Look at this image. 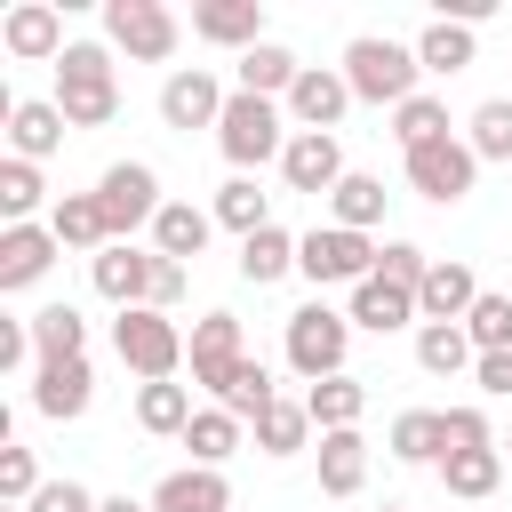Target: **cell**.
<instances>
[{
  "label": "cell",
  "mask_w": 512,
  "mask_h": 512,
  "mask_svg": "<svg viewBox=\"0 0 512 512\" xmlns=\"http://www.w3.org/2000/svg\"><path fill=\"white\" fill-rule=\"evenodd\" d=\"M144 304H152V312H176V304H184V264L160 256V248H152V296H144Z\"/></svg>",
  "instance_id": "obj_47"
},
{
  "label": "cell",
  "mask_w": 512,
  "mask_h": 512,
  "mask_svg": "<svg viewBox=\"0 0 512 512\" xmlns=\"http://www.w3.org/2000/svg\"><path fill=\"white\" fill-rule=\"evenodd\" d=\"M48 480H40V464H32V448H0V496L8 504H32Z\"/></svg>",
  "instance_id": "obj_44"
},
{
  "label": "cell",
  "mask_w": 512,
  "mask_h": 512,
  "mask_svg": "<svg viewBox=\"0 0 512 512\" xmlns=\"http://www.w3.org/2000/svg\"><path fill=\"white\" fill-rule=\"evenodd\" d=\"M88 280H96V296H104V304L136 312V304L152 296V248H136V240H112L104 256H88Z\"/></svg>",
  "instance_id": "obj_16"
},
{
  "label": "cell",
  "mask_w": 512,
  "mask_h": 512,
  "mask_svg": "<svg viewBox=\"0 0 512 512\" xmlns=\"http://www.w3.org/2000/svg\"><path fill=\"white\" fill-rule=\"evenodd\" d=\"M64 136H72V120L56 112V96H16L8 104V160H48V152H64Z\"/></svg>",
  "instance_id": "obj_15"
},
{
  "label": "cell",
  "mask_w": 512,
  "mask_h": 512,
  "mask_svg": "<svg viewBox=\"0 0 512 512\" xmlns=\"http://www.w3.org/2000/svg\"><path fill=\"white\" fill-rule=\"evenodd\" d=\"M384 200H392L384 176H360V168H352V176L328 192V216H336L344 232H376V224H384Z\"/></svg>",
  "instance_id": "obj_33"
},
{
  "label": "cell",
  "mask_w": 512,
  "mask_h": 512,
  "mask_svg": "<svg viewBox=\"0 0 512 512\" xmlns=\"http://www.w3.org/2000/svg\"><path fill=\"white\" fill-rule=\"evenodd\" d=\"M464 144H472L480 160H512V96H488V104L472 112V128H464Z\"/></svg>",
  "instance_id": "obj_42"
},
{
  "label": "cell",
  "mask_w": 512,
  "mask_h": 512,
  "mask_svg": "<svg viewBox=\"0 0 512 512\" xmlns=\"http://www.w3.org/2000/svg\"><path fill=\"white\" fill-rule=\"evenodd\" d=\"M280 112H288V128H304V136H336V120L352 112V80H344V64H304L296 88L280 96Z\"/></svg>",
  "instance_id": "obj_10"
},
{
  "label": "cell",
  "mask_w": 512,
  "mask_h": 512,
  "mask_svg": "<svg viewBox=\"0 0 512 512\" xmlns=\"http://www.w3.org/2000/svg\"><path fill=\"white\" fill-rule=\"evenodd\" d=\"M344 176H352V168H344V144H336V136H304V128L288 136V152H280V184H288V192L328 200Z\"/></svg>",
  "instance_id": "obj_13"
},
{
  "label": "cell",
  "mask_w": 512,
  "mask_h": 512,
  "mask_svg": "<svg viewBox=\"0 0 512 512\" xmlns=\"http://www.w3.org/2000/svg\"><path fill=\"white\" fill-rule=\"evenodd\" d=\"M416 64L424 72H464V64H480V40H472V24H448V16H432L424 32H416Z\"/></svg>",
  "instance_id": "obj_26"
},
{
  "label": "cell",
  "mask_w": 512,
  "mask_h": 512,
  "mask_svg": "<svg viewBox=\"0 0 512 512\" xmlns=\"http://www.w3.org/2000/svg\"><path fill=\"white\" fill-rule=\"evenodd\" d=\"M400 168H408V184H416L432 208H456V200L480 184V152H472L464 136H432V144L400 152Z\"/></svg>",
  "instance_id": "obj_8"
},
{
  "label": "cell",
  "mask_w": 512,
  "mask_h": 512,
  "mask_svg": "<svg viewBox=\"0 0 512 512\" xmlns=\"http://www.w3.org/2000/svg\"><path fill=\"white\" fill-rule=\"evenodd\" d=\"M144 504H152V512H232V480L208 472V464H184V472H168Z\"/></svg>",
  "instance_id": "obj_22"
},
{
  "label": "cell",
  "mask_w": 512,
  "mask_h": 512,
  "mask_svg": "<svg viewBox=\"0 0 512 512\" xmlns=\"http://www.w3.org/2000/svg\"><path fill=\"white\" fill-rule=\"evenodd\" d=\"M504 448H512V440H504Z\"/></svg>",
  "instance_id": "obj_52"
},
{
  "label": "cell",
  "mask_w": 512,
  "mask_h": 512,
  "mask_svg": "<svg viewBox=\"0 0 512 512\" xmlns=\"http://www.w3.org/2000/svg\"><path fill=\"white\" fill-rule=\"evenodd\" d=\"M288 112L272 104V96H240L232 88V104H224V120H216V144H224V160H232V176H248V168H264V160H280L288 152Z\"/></svg>",
  "instance_id": "obj_3"
},
{
  "label": "cell",
  "mask_w": 512,
  "mask_h": 512,
  "mask_svg": "<svg viewBox=\"0 0 512 512\" xmlns=\"http://www.w3.org/2000/svg\"><path fill=\"white\" fill-rule=\"evenodd\" d=\"M232 72H240V96H272V104H280V96L296 88V72H304V64H296L280 40H256V48H248Z\"/></svg>",
  "instance_id": "obj_27"
},
{
  "label": "cell",
  "mask_w": 512,
  "mask_h": 512,
  "mask_svg": "<svg viewBox=\"0 0 512 512\" xmlns=\"http://www.w3.org/2000/svg\"><path fill=\"white\" fill-rule=\"evenodd\" d=\"M312 432H320V424H312V408H304V400H272V408L256 416V448H264V456H296Z\"/></svg>",
  "instance_id": "obj_38"
},
{
  "label": "cell",
  "mask_w": 512,
  "mask_h": 512,
  "mask_svg": "<svg viewBox=\"0 0 512 512\" xmlns=\"http://www.w3.org/2000/svg\"><path fill=\"white\" fill-rule=\"evenodd\" d=\"M392 136H400V152H416V144L448 136V104H440V96H408V104L392 112Z\"/></svg>",
  "instance_id": "obj_43"
},
{
  "label": "cell",
  "mask_w": 512,
  "mask_h": 512,
  "mask_svg": "<svg viewBox=\"0 0 512 512\" xmlns=\"http://www.w3.org/2000/svg\"><path fill=\"white\" fill-rule=\"evenodd\" d=\"M56 256H64V240H56L48 224H8V232H0V296L32 288V280H40Z\"/></svg>",
  "instance_id": "obj_19"
},
{
  "label": "cell",
  "mask_w": 512,
  "mask_h": 512,
  "mask_svg": "<svg viewBox=\"0 0 512 512\" xmlns=\"http://www.w3.org/2000/svg\"><path fill=\"white\" fill-rule=\"evenodd\" d=\"M40 200H48L40 168H32V160H0V216H8V224H32ZM48 208H56V200H48Z\"/></svg>",
  "instance_id": "obj_40"
},
{
  "label": "cell",
  "mask_w": 512,
  "mask_h": 512,
  "mask_svg": "<svg viewBox=\"0 0 512 512\" xmlns=\"http://www.w3.org/2000/svg\"><path fill=\"white\" fill-rule=\"evenodd\" d=\"M240 432H248V424H240L232 408H200V416L184 424V448H192V464H208V472H224V456L240 448Z\"/></svg>",
  "instance_id": "obj_36"
},
{
  "label": "cell",
  "mask_w": 512,
  "mask_h": 512,
  "mask_svg": "<svg viewBox=\"0 0 512 512\" xmlns=\"http://www.w3.org/2000/svg\"><path fill=\"white\" fill-rule=\"evenodd\" d=\"M344 320L352 328H368V336H392V328H424V312H416V288H400V280H384V272H368L360 288H352V304H344Z\"/></svg>",
  "instance_id": "obj_17"
},
{
  "label": "cell",
  "mask_w": 512,
  "mask_h": 512,
  "mask_svg": "<svg viewBox=\"0 0 512 512\" xmlns=\"http://www.w3.org/2000/svg\"><path fill=\"white\" fill-rule=\"evenodd\" d=\"M280 344H288V368H296L304 384H320V376H344L352 320H344V312H328V304L312 296V304H296V312H288V336H280Z\"/></svg>",
  "instance_id": "obj_6"
},
{
  "label": "cell",
  "mask_w": 512,
  "mask_h": 512,
  "mask_svg": "<svg viewBox=\"0 0 512 512\" xmlns=\"http://www.w3.org/2000/svg\"><path fill=\"white\" fill-rule=\"evenodd\" d=\"M464 336H472V352H512V296L480 288V304L464 312Z\"/></svg>",
  "instance_id": "obj_41"
},
{
  "label": "cell",
  "mask_w": 512,
  "mask_h": 512,
  "mask_svg": "<svg viewBox=\"0 0 512 512\" xmlns=\"http://www.w3.org/2000/svg\"><path fill=\"white\" fill-rule=\"evenodd\" d=\"M376 272H384V280H400V288H424V272H432V256H424L416 240H384V256H376Z\"/></svg>",
  "instance_id": "obj_45"
},
{
  "label": "cell",
  "mask_w": 512,
  "mask_h": 512,
  "mask_svg": "<svg viewBox=\"0 0 512 512\" xmlns=\"http://www.w3.org/2000/svg\"><path fill=\"white\" fill-rule=\"evenodd\" d=\"M272 400H280V392H272V368H264V360H240V368H232V384L216 392V408H232L240 424H256Z\"/></svg>",
  "instance_id": "obj_39"
},
{
  "label": "cell",
  "mask_w": 512,
  "mask_h": 512,
  "mask_svg": "<svg viewBox=\"0 0 512 512\" xmlns=\"http://www.w3.org/2000/svg\"><path fill=\"white\" fill-rule=\"evenodd\" d=\"M96 208H104V224H112V240H128L136 224H160V176L144 168V160H112L104 176H96Z\"/></svg>",
  "instance_id": "obj_9"
},
{
  "label": "cell",
  "mask_w": 512,
  "mask_h": 512,
  "mask_svg": "<svg viewBox=\"0 0 512 512\" xmlns=\"http://www.w3.org/2000/svg\"><path fill=\"white\" fill-rule=\"evenodd\" d=\"M104 40L128 56V64H168L184 24L160 8V0H104Z\"/></svg>",
  "instance_id": "obj_7"
},
{
  "label": "cell",
  "mask_w": 512,
  "mask_h": 512,
  "mask_svg": "<svg viewBox=\"0 0 512 512\" xmlns=\"http://www.w3.org/2000/svg\"><path fill=\"white\" fill-rule=\"evenodd\" d=\"M32 352H40V368L48 360H88V320L72 304H40L32 312Z\"/></svg>",
  "instance_id": "obj_29"
},
{
  "label": "cell",
  "mask_w": 512,
  "mask_h": 512,
  "mask_svg": "<svg viewBox=\"0 0 512 512\" xmlns=\"http://www.w3.org/2000/svg\"><path fill=\"white\" fill-rule=\"evenodd\" d=\"M96 504H104V496H88L80 480H48V488H40L24 512H96Z\"/></svg>",
  "instance_id": "obj_48"
},
{
  "label": "cell",
  "mask_w": 512,
  "mask_h": 512,
  "mask_svg": "<svg viewBox=\"0 0 512 512\" xmlns=\"http://www.w3.org/2000/svg\"><path fill=\"white\" fill-rule=\"evenodd\" d=\"M344 80H352V104H408V96H424L416 80H424V64H416V48H400V40H384V32H360L352 48H344Z\"/></svg>",
  "instance_id": "obj_2"
},
{
  "label": "cell",
  "mask_w": 512,
  "mask_h": 512,
  "mask_svg": "<svg viewBox=\"0 0 512 512\" xmlns=\"http://www.w3.org/2000/svg\"><path fill=\"white\" fill-rule=\"evenodd\" d=\"M96 512H152V504H136V496H104Z\"/></svg>",
  "instance_id": "obj_50"
},
{
  "label": "cell",
  "mask_w": 512,
  "mask_h": 512,
  "mask_svg": "<svg viewBox=\"0 0 512 512\" xmlns=\"http://www.w3.org/2000/svg\"><path fill=\"white\" fill-rule=\"evenodd\" d=\"M0 48L24 56V64H56L72 40H64V16H56L48 0H16V8L0 16Z\"/></svg>",
  "instance_id": "obj_14"
},
{
  "label": "cell",
  "mask_w": 512,
  "mask_h": 512,
  "mask_svg": "<svg viewBox=\"0 0 512 512\" xmlns=\"http://www.w3.org/2000/svg\"><path fill=\"white\" fill-rule=\"evenodd\" d=\"M472 384L504 400V392H512V352H480V360H472Z\"/></svg>",
  "instance_id": "obj_49"
},
{
  "label": "cell",
  "mask_w": 512,
  "mask_h": 512,
  "mask_svg": "<svg viewBox=\"0 0 512 512\" xmlns=\"http://www.w3.org/2000/svg\"><path fill=\"white\" fill-rule=\"evenodd\" d=\"M184 344H192V336H184L168 312H152V304H136V312L112 320V352H120V368H136L144 384H176Z\"/></svg>",
  "instance_id": "obj_4"
},
{
  "label": "cell",
  "mask_w": 512,
  "mask_h": 512,
  "mask_svg": "<svg viewBox=\"0 0 512 512\" xmlns=\"http://www.w3.org/2000/svg\"><path fill=\"white\" fill-rule=\"evenodd\" d=\"M184 360H192V384H200V392H224V384H232V368L248 360V344H240V320H232V312H200V320H192V344H184Z\"/></svg>",
  "instance_id": "obj_11"
},
{
  "label": "cell",
  "mask_w": 512,
  "mask_h": 512,
  "mask_svg": "<svg viewBox=\"0 0 512 512\" xmlns=\"http://www.w3.org/2000/svg\"><path fill=\"white\" fill-rule=\"evenodd\" d=\"M88 400H96V368H88V360H48V368H32V408H40L48 424L88 416Z\"/></svg>",
  "instance_id": "obj_18"
},
{
  "label": "cell",
  "mask_w": 512,
  "mask_h": 512,
  "mask_svg": "<svg viewBox=\"0 0 512 512\" xmlns=\"http://www.w3.org/2000/svg\"><path fill=\"white\" fill-rule=\"evenodd\" d=\"M56 112L72 128H104L120 112V80H112V48L104 40H72L56 56Z\"/></svg>",
  "instance_id": "obj_1"
},
{
  "label": "cell",
  "mask_w": 512,
  "mask_h": 512,
  "mask_svg": "<svg viewBox=\"0 0 512 512\" xmlns=\"http://www.w3.org/2000/svg\"><path fill=\"white\" fill-rule=\"evenodd\" d=\"M48 232L64 240V248H112V224H104V208H96V192H64L56 208H48Z\"/></svg>",
  "instance_id": "obj_28"
},
{
  "label": "cell",
  "mask_w": 512,
  "mask_h": 512,
  "mask_svg": "<svg viewBox=\"0 0 512 512\" xmlns=\"http://www.w3.org/2000/svg\"><path fill=\"white\" fill-rule=\"evenodd\" d=\"M480 304V272L464 264V256H432V272H424V288H416V312L424 320H464Z\"/></svg>",
  "instance_id": "obj_21"
},
{
  "label": "cell",
  "mask_w": 512,
  "mask_h": 512,
  "mask_svg": "<svg viewBox=\"0 0 512 512\" xmlns=\"http://www.w3.org/2000/svg\"><path fill=\"white\" fill-rule=\"evenodd\" d=\"M280 272H296V232H280V224H264V232H248V240H240V280H256V288H272Z\"/></svg>",
  "instance_id": "obj_35"
},
{
  "label": "cell",
  "mask_w": 512,
  "mask_h": 512,
  "mask_svg": "<svg viewBox=\"0 0 512 512\" xmlns=\"http://www.w3.org/2000/svg\"><path fill=\"white\" fill-rule=\"evenodd\" d=\"M360 480H368V440L320 432V496H360Z\"/></svg>",
  "instance_id": "obj_32"
},
{
  "label": "cell",
  "mask_w": 512,
  "mask_h": 512,
  "mask_svg": "<svg viewBox=\"0 0 512 512\" xmlns=\"http://www.w3.org/2000/svg\"><path fill=\"white\" fill-rule=\"evenodd\" d=\"M376 240L368 232H344V224H312L304 240H296V272L312 280V288H360L368 272H376Z\"/></svg>",
  "instance_id": "obj_5"
},
{
  "label": "cell",
  "mask_w": 512,
  "mask_h": 512,
  "mask_svg": "<svg viewBox=\"0 0 512 512\" xmlns=\"http://www.w3.org/2000/svg\"><path fill=\"white\" fill-rule=\"evenodd\" d=\"M496 480H504V456H496V448H448V456H440V488H448L456 504L496 496Z\"/></svg>",
  "instance_id": "obj_25"
},
{
  "label": "cell",
  "mask_w": 512,
  "mask_h": 512,
  "mask_svg": "<svg viewBox=\"0 0 512 512\" xmlns=\"http://www.w3.org/2000/svg\"><path fill=\"white\" fill-rule=\"evenodd\" d=\"M384 448H392L400 464H440V456H448V424H440V408H400Z\"/></svg>",
  "instance_id": "obj_31"
},
{
  "label": "cell",
  "mask_w": 512,
  "mask_h": 512,
  "mask_svg": "<svg viewBox=\"0 0 512 512\" xmlns=\"http://www.w3.org/2000/svg\"><path fill=\"white\" fill-rule=\"evenodd\" d=\"M440 424H448V448H496L488 408H440Z\"/></svg>",
  "instance_id": "obj_46"
},
{
  "label": "cell",
  "mask_w": 512,
  "mask_h": 512,
  "mask_svg": "<svg viewBox=\"0 0 512 512\" xmlns=\"http://www.w3.org/2000/svg\"><path fill=\"white\" fill-rule=\"evenodd\" d=\"M192 416H200V408H192V384H136V424H144L152 440H184Z\"/></svg>",
  "instance_id": "obj_30"
},
{
  "label": "cell",
  "mask_w": 512,
  "mask_h": 512,
  "mask_svg": "<svg viewBox=\"0 0 512 512\" xmlns=\"http://www.w3.org/2000/svg\"><path fill=\"white\" fill-rule=\"evenodd\" d=\"M304 408H312L320 432H360V416H368V384H360V376H320V384H304Z\"/></svg>",
  "instance_id": "obj_23"
},
{
  "label": "cell",
  "mask_w": 512,
  "mask_h": 512,
  "mask_svg": "<svg viewBox=\"0 0 512 512\" xmlns=\"http://www.w3.org/2000/svg\"><path fill=\"white\" fill-rule=\"evenodd\" d=\"M224 104H232V96H224V88H216V72H200V64H176V72L160 80V120H168V128H184V136H192V128H216V120H224Z\"/></svg>",
  "instance_id": "obj_12"
},
{
  "label": "cell",
  "mask_w": 512,
  "mask_h": 512,
  "mask_svg": "<svg viewBox=\"0 0 512 512\" xmlns=\"http://www.w3.org/2000/svg\"><path fill=\"white\" fill-rule=\"evenodd\" d=\"M384 512H408V504H384Z\"/></svg>",
  "instance_id": "obj_51"
},
{
  "label": "cell",
  "mask_w": 512,
  "mask_h": 512,
  "mask_svg": "<svg viewBox=\"0 0 512 512\" xmlns=\"http://www.w3.org/2000/svg\"><path fill=\"white\" fill-rule=\"evenodd\" d=\"M480 352H472V336H464V320H424L416 328V368L424 376H456V368H472Z\"/></svg>",
  "instance_id": "obj_34"
},
{
  "label": "cell",
  "mask_w": 512,
  "mask_h": 512,
  "mask_svg": "<svg viewBox=\"0 0 512 512\" xmlns=\"http://www.w3.org/2000/svg\"><path fill=\"white\" fill-rule=\"evenodd\" d=\"M192 32H200L208 48L248 56V48L264 40V0H200V8H192Z\"/></svg>",
  "instance_id": "obj_20"
},
{
  "label": "cell",
  "mask_w": 512,
  "mask_h": 512,
  "mask_svg": "<svg viewBox=\"0 0 512 512\" xmlns=\"http://www.w3.org/2000/svg\"><path fill=\"white\" fill-rule=\"evenodd\" d=\"M208 232H216V208L168 200V208H160V224H152V248H160V256H176V264H192V256L208 248Z\"/></svg>",
  "instance_id": "obj_24"
},
{
  "label": "cell",
  "mask_w": 512,
  "mask_h": 512,
  "mask_svg": "<svg viewBox=\"0 0 512 512\" xmlns=\"http://www.w3.org/2000/svg\"><path fill=\"white\" fill-rule=\"evenodd\" d=\"M216 224L224 232H264L272 224V192H256V176H232V184H216Z\"/></svg>",
  "instance_id": "obj_37"
}]
</instances>
